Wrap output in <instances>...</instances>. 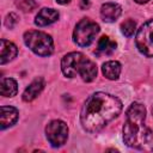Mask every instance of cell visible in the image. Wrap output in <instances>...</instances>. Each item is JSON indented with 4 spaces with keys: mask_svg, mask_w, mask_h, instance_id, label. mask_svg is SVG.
Returning <instances> with one entry per match:
<instances>
[{
    "mask_svg": "<svg viewBox=\"0 0 153 153\" xmlns=\"http://www.w3.org/2000/svg\"><path fill=\"white\" fill-rule=\"evenodd\" d=\"M122 102L114 94L96 92L84 103L80 111V123L85 131L94 134L100 131L110 121L122 111Z\"/></svg>",
    "mask_w": 153,
    "mask_h": 153,
    "instance_id": "cell-1",
    "label": "cell"
},
{
    "mask_svg": "<svg viewBox=\"0 0 153 153\" xmlns=\"http://www.w3.org/2000/svg\"><path fill=\"white\" fill-rule=\"evenodd\" d=\"M146 108L141 103H131L126 111V121L122 128L124 143L135 149H153V131L145 124Z\"/></svg>",
    "mask_w": 153,
    "mask_h": 153,
    "instance_id": "cell-2",
    "label": "cell"
},
{
    "mask_svg": "<svg viewBox=\"0 0 153 153\" xmlns=\"http://www.w3.org/2000/svg\"><path fill=\"white\" fill-rule=\"evenodd\" d=\"M61 69L67 78H74L79 74L86 82L94 80L97 76L96 63L79 51H72L65 55L61 61Z\"/></svg>",
    "mask_w": 153,
    "mask_h": 153,
    "instance_id": "cell-3",
    "label": "cell"
},
{
    "mask_svg": "<svg viewBox=\"0 0 153 153\" xmlns=\"http://www.w3.org/2000/svg\"><path fill=\"white\" fill-rule=\"evenodd\" d=\"M24 43L31 51H33L38 56H49L54 53L53 38L43 31H26L24 33Z\"/></svg>",
    "mask_w": 153,
    "mask_h": 153,
    "instance_id": "cell-4",
    "label": "cell"
},
{
    "mask_svg": "<svg viewBox=\"0 0 153 153\" xmlns=\"http://www.w3.org/2000/svg\"><path fill=\"white\" fill-rule=\"evenodd\" d=\"M99 32V25L90 18H82L73 31V41L79 47H88Z\"/></svg>",
    "mask_w": 153,
    "mask_h": 153,
    "instance_id": "cell-5",
    "label": "cell"
},
{
    "mask_svg": "<svg viewBox=\"0 0 153 153\" xmlns=\"http://www.w3.org/2000/svg\"><path fill=\"white\" fill-rule=\"evenodd\" d=\"M135 44L142 55L153 57V19L147 20L140 26L135 36Z\"/></svg>",
    "mask_w": 153,
    "mask_h": 153,
    "instance_id": "cell-6",
    "label": "cell"
},
{
    "mask_svg": "<svg viewBox=\"0 0 153 153\" xmlns=\"http://www.w3.org/2000/svg\"><path fill=\"white\" fill-rule=\"evenodd\" d=\"M45 135L53 147H61L66 143L68 137V127L61 120H54L45 127Z\"/></svg>",
    "mask_w": 153,
    "mask_h": 153,
    "instance_id": "cell-7",
    "label": "cell"
},
{
    "mask_svg": "<svg viewBox=\"0 0 153 153\" xmlns=\"http://www.w3.org/2000/svg\"><path fill=\"white\" fill-rule=\"evenodd\" d=\"M122 13V7L115 2H105L100 7V17L106 23L115 22Z\"/></svg>",
    "mask_w": 153,
    "mask_h": 153,
    "instance_id": "cell-8",
    "label": "cell"
},
{
    "mask_svg": "<svg viewBox=\"0 0 153 153\" xmlns=\"http://www.w3.org/2000/svg\"><path fill=\"white\" fill-rule=\"evenodd\" d=\"M17 54H18V48L16 47L14 43L4 38L0 41V65H5L12 61L17 56Z\"/></svg>",
    "mask_w": 153,
    "mask_h": 153,
    "instance_id": "cell-9",
    "label": "cell"
},
{
    "mask_svg": "<svg viewBox=\"0 0 153 153\" xmlns=\"http://www.w3.org/2000/svg\"><path fill=\"white\" fill-rule=\"evenodd\" d=\"M19 117V112L14 106H1V120H0V128L4 130L8 127H12Z\"/></svg>",
    "mask_w": 153,
    "mask_h": 153,
    "instance_id": "cell-10",
    "label": "cell"
},
{
    "mask_svg": "<svg viewBox=\"0 0 153 153\" xmlns=\"http://www.w3.org/2000/svg\"><path fill=\"white\" fill-rule=\"evenodd\" d=\"M57 19H59V12L56 10L44 7L37 13L35 18V24L37 26H47L55 23Z\"/></svg>",
    "mask_w": 153,
    "mask_h": 153,
    "instance_id": "cell-11",
    "label": "cell"
},
{
    "mask_svg": "<svg viewBox=\"0 0 153 153\" xmlns=\"http://www.w3.org/2000/svg\"><path fill=\"white\" fill-rule=\"evenodd\" d=\"M45 86V82L43 80V78H36L23 92V100L24 102H32L44 88Z\"/></svg>",
    "mask_w": 153,
    "mask_h": 153,
    "instance_id": "cell-12",
    "label": "cell"
},
{
    "mask_svg": "<svg viewBox=\"0 0 153 153\" xmlns=\"http://www.w3.org/2000/svg\"><path fill=\"white\" fill-rule=\"evenodd\" d=\"M121 69H122L121 63L118 61H115V60L106 61L102 66L103 75L106 79H109V80H116V79H118V76L121 74Z\"/></svg>",
    "mask_w": 153,
    "mask_h": 153,
    "instance_id": "cell-13",
    "label": "cell"
},
{
    "mask_svg": "<svg viewBox=\"0 0 153 153\" xmlns=\"http://www.w3.org/2000/svg\"><path fill=\"white\" fill-rule=\"evenodd\" d=\"M18 92V84L12 78H2L0 82V93L4 97H13Z\"/></svg>",
    "mask_w": 153,
    "mask_h": 153,
    "instance_id": "cell-14",
    "label": "cell"
},
{
    "mask_svg": "<svg viewBox=\"0 0 153 153\" xmlns=\"http://www.w3.org/2000/svg\"><path fill=\"white\" fill-rule=\"evenodd\" d=\"M116 49V42L111 41L108 36H103L100 37V39L98 41V45H97V54H105L109 55L111 54L114 50Z\"/></svg>",
    "mask_w": 153,
    "mask_h": 153,
    "instance_id": "cell-15",
    "label": "cell"
},
{
    "mask_svg": "<svg viewBox=\"0 0 153 153\" xmlns=\"http://www.w3.org/2000/svg\"><path fill=\"white\" fill-rule=\"evenodd\" d=\"M136 30V23L133 19H127L121 24V31L126 37H130L134 35Z\"/></svg>",
    "mask_w": 153,
    "mask_h": 153,
    "instance_id": "cell-16",
    "label": "cell"
},
{
    "mask_svg": "<svg viewBox=\"0 0 153 153\" xmlns=\"http://www.w3.org/2000/svg\"><path fill=\"white\" fill-rule=\"evenodd\" d=\"M16 5L23 12H31L36 8L37 2L36 0H16Z\"/></svg>",
    "mask_w": 153,
    "mask_h": 153,
    "instance_id": "cell-17",
    "label": "cell"
},
{
    "mask_svg": "<svg viewBox=\"0 0 153 153\" xmlns=\"http://www.w3.org/2000/svg\"><path fill=\"white\" fill-rule=\"evenodd\" d=\"M5 26L8 29H12L16 26V24L18 23V16L16 13H8L5 18Z\"/></svg>",
    "mask_w": 153,
    "mask_h": 153,
    "instance_id": "cell-18",
    "label": "cell"
},
{
    "mask_svg": "<svg viewBox=\"0 0 153 153\" xmlns=\"http://www.w3.org/2000/svg\"><path fill=\"white\" fill-rule=\"evenodd\" d=\"M90 7V0H80V8L86 10Z\"/></svg>",
    "mask_w": 153,
    "mask_h": 153,
    "instance_id": "cell-19",
    "label": "cell"
},
{
    "mask_svg": "<svg viewBox=\"0 0 153 153\" xmlns=\"http://www.w3.org/2000/svg\"><path fill=\"white\" fill-rule=\"evenodd\" d=\"M71 0H56V2H59V4H61V5H65V4H68Z\"/></svg>",
    "mask_w": 153,
    "mask_h": 153,
    "instance_id": "cell-20",
    "label": "cell"
},
{
    "mask_svg": "<svg viewBox=\"0 0 153 153\" xmlns=\"http://www.w3.org/2000/svg\"><path fill=\"white\" fill-rule=\"evenodd\" d=\"M135 2H137V4H146V2H148L149 0H134Z\"/></svg>",
    "mask_w": 153,
    "mask_h": 153,
    "instance_id": "cell-21",
    "label": "cell"
},
{
    "mask_svg": "<svg viewBox=\"0 0 153 153\" xmlns=\"http://www.w3.org/2000/svg\"><path fill=\"white\" fill-rule=\"evenodd\" d=\"M152 114H153V106H152Z\"/></svg>",
    "mask_w": 153,
    "mask_h": 153,
    "instance_id": "cell-22",
    "label": "cell"
}]
</instances>
